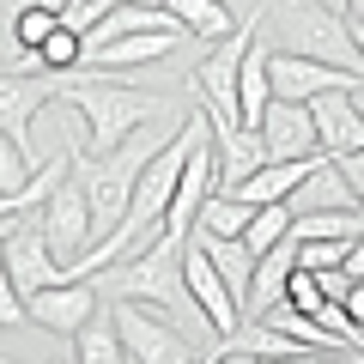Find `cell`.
Listing matches in <instances>:
<instances>
[{"label":"cell","instance_id":"cell-1","mask_svg":"<svg viewBox=\"0 0 364 364\" xmlns=\"http://www.w3.org/2000/svg\"><path fill=\"white\" fill-rule=\"evenodd\" d=\"M182 249L188 243H170V237H158V243H146L140 255H128L122 267H104L97 273V286H104V298H134V304H152V310H164L176 328H188L200 316L195 291H188V267H182ZM207 322V316H200ZM213 334V328H207Z\"/></svg>","mask_w":364,"mask_h":364},{"label":"cell","instance_id":"cell-2","mask_svg":"<svg viewBox=\"0 0 364 364\" xmlns=\"http://www.w3.org/2000/svg\"><path fill=\"white\" fill-rule=\"evenodd\" d=\"M267 18H273V49L316 55V61L364 73L358 37H352V13H340L328 0H267Z\"/></svg>","mask_w":364,"mask_h":364},{"label":"cell","instance_id":"cell-3","mask_svg":"<svg viewBox=\"0 0 364 364\" xmlns=\"http://www.w3.org/2000/svg\"><path fill=\"white\" fill-rule=\"evenodd\" d=\"M67 97H73L79 109H85L91 122V158L116 152L128 134H140L146 122L164 116V104H158L152 91H134V85H109V79H73V85H61Z\"/></svg>","mask_w":364,"mask_h":364},{"label":"cell","instance_id":"cell-4","mask_svg":"<svg viewBox=\"0 0 364 364\" xmlns=\"http://www.w3.org/2000/svg\"><path fill=\"white\" fill-rule=\"evenodd\" d=\"M261 25H267V0L255 6V18H243V25H237L231 37H225L219 49L195 67V97H200V109H207V116L243 122V61H249V49H255Z\"/></svg>","mask_w":364,"mask_h":364},{"label":"cell","instance_id":"cell-5","mask_svg":"<svg viewBox=\"0 0 364 364\" xmlns=\"http://www.w3.org/2000/svg\"><path fill=\"white\" fill-rule=\"evenodd\" d=\"M116 304V328H122V340H128V358L134 364H195L200 352H195V340L182 334L176 322H158L146 304H134V298H109Z\"/></svg>","mask_w":364,"mask_h":364},{"label":"cell","instance_id":"cell-6","mask_svg":"<svg viewBox=\"0 0 364 364\" xmlns=\"http://www.w3.org/2000/svg\"><path fill=\"white\" fill-rule=\"evenodd\" d=\"M182 267H188V291H195V304H200V316H207V328H213V340H231L237 328L249 322V310H243V298H237V286L225 279L219 267H213V255L188 237V249H182Z\"/></svg>","mask_w":364,"mask_h":364},{"label":"cell","instance_id":"cell-7","mask_svg":"<svg viewBox=\"0 0 364 364\" xmlns=\"http://www.w3.org/2000/svg\"><path fill=\"white\" fill-rule=\"evenodd\" d=\"M43 231H49L55 255H61L67 267L97 249V213H91V195H85V182H79V176H67L61 188L49 195V207H43Z\"/></svg>","mask_w":364,"mask_h":364},{"label":"cell","instance_id":"cell-8","mask_svg":"<svg viewBox=\"0 0 364 364\" xmlns=\"http://www.w3.org/2000/svg\"><path fill=\"white\" fill-rule=\"evenodd\" d=\"M97 279H55V286L31 291V322L43 334H61V340H79V328L97 316Z\"/></svg>","mask_w":364,"mask_h":364},{"label":"cell","instance_id":"cell-9","mask_svg":"<svg viewBox=\"0 0 364 364\" xmlns=\"http://www.w3.org/2000/svg\"><path fill=\"white\" fill-rule=\"evenodd\" d=\"M55 243H49V231H43V213H31V225L25 231H6V279H13L18 291H43V286H55V279H67V267H55Z\"/></svg>","mask_w":364,"mask_h":364},{"label":"cell","instance_id":"cell-10","mask_svg":"<svg viewBox=\"0 0 364 364\" xmlns=\"http://www.w3.org/2000/svg\"><path fill=\"white\" fill-rule=\"evenodd\" d=\"M261 134H267V164H273V158H310V152H322L316 104H291V97H273L267 116H261Z\"/></svg>","mask_w":364,"mask_h":364},{"label":"cell","instance_id":"cell-11","mask_svg":"<svg viewBox=\"0 0 364 364\" xmlns=\"http://www.w3.org/2000/svg\"><path fill=\"white\" fill-rule=\"evenodd\" d=\"M291 207L298 213H364V200H358V188H352L346 164H340L334 152H316V164H310V176H304V188L291 195Z\"/></svg>","mask_w":364,"mask_h":364},{"label":"cell","instance_id":"cell-12","mask_svg":"<svg viewBox=\"0 0 364 364\" xmlns=\"http://www.w3.org/2000/svg\"><path fill=\"white\" fill-rule=\"evenodd\" d=\"M213 122V146H219V188H237L243 176H255L267 164V134L261 128H243L231 116H207Z\"/></svg>","mask_w":364,"mask_h":364},{"label":"cell","instance_id":"cell-13","mask_svg":"<svg viewBox=\"0 0 364 364\" xmlns=\"http://www.w3.org/2000/svg\"><path fill=\"white\" fill-rule=\"evenodd\" d=\"M316 128H322V152H334V158L364 152V109H358V91H322V97H316Z\"/></svg>","mask_w":364,"mask_h":364},{"label":"cell","instance_id":"cell-14","mask_svg":"<svg viewBox=\"0 0 364 364\" xmlns=\"http://www.w3.org/2000/svg\"><path fill=\"white\" fill-rule=\"evenodd\" d=\"M182 37H188V31H134V37H116V43H104V49H85V67H97V73L152 67V61H164Z\"/></svg>","mask_w":364,"mask_h":364},{"label":"cell","instance_id":"cell-15","mask_svg":"<svg viewBox=\"0 0 364 364\" xmlns=\"http://www.w3.org/2000/svg\"><path fill=\"white\" fill-rule=\"evenodd\" d=\"M316 152L310 158H273V164H261L255 176H243L237 188H225V195H243L249 207H267V200H291L304 188V176H310Z\"/></svg>","mask_w":364,"mask_h":364},{"label":"cell","instance_id":"cell-16","mask_svg":"<svg viewBox=\"0 0 364 364\" xmlns=\"http://www.w3.org/2000/svg\"><path fill=\"white\" fill-rule=\"evenodd\" d=\"M291 273H298V237H286L279 249H267V255L255 261V286H249V316H261L267 304L286 298Z\"/></svg>","mask_w":364,"mask_h":364},{"label":"cell","instance_id":"cell-17","mask_svg":"<svg viewBox=\"0 0 364 364\" xmlns=\"http://www.w3.org/2000/svg\"><path fill=\"white\" fill-rule=\"evenodd\" d=\"M164 6L182 18V25H188V37H207V43H225L237 25H243L225 0H164Z\"/></svg>","mask_w":364,"mask_h":364},{"label":"cell","instance_id":"cell-18","mask_svg":"<svg viewBox=\"0 0 364 364\" xmlns=\"http://www.w3.org/2000/svg\"><path fill=\"white\" fill-rule=\"evenodd\" d=\"M73 364H134L128 358V340H122V328H116V316H91V322L79 328Z\"/></svg>","mask_w":364,"mask_h":364},{"label":"cell","instance_id":"cell-19","mask_svg":"<svg viewBox=\"0 0 364 364\" xmlns=\"http://www.w3.org/2000/svg\"><path fill=\"white\" fill-rule=\"evenodd\" d=\"M291 231H298V207H291V200H267V207H255V219H249L243 243L255 249V255H267V249H279Z\"/></svg>","mask_w":364,"mask_h":364},{"label":"cell","instance_id":"cell-20","mask_svg":"<svg viewBox=\"0 0 364 364\" xmlns=\"http://www.w3.org/2000/svg\"><path fill=\"white\" fill-rule=\"evenodd\" d=\"M249 219H255V207H249L243 195H225V188H213L195 225H200V231H219V237H243V231H249Z\"/></svg>","mask_w":364,"mask_h":364},{"label":"cell","instance_id":"cell-21","mask_svg":"<svg viewBox=\"0 0 364 364\" xmlns=\"http://www.w3.org/2000/svg\"><path fill=\"white\" fill-rule=\"evenodd\" d=\"M55 31H61V6H13V31L6 37L25 43V49H43Z\"/></svg>","mask_w":364,"mask_h":364},{"label":"cell","instance_id":"cell-22","mask_svg":"<svg viewBox=\"0 0 364 364\" xmlns=\"http://www.w3.org/2000/svg\"><path fill=\"white\" fill-rule=\"evenodd\" d=\"M352 243H358V237H310V243H298V267H310V273H322V267H346Z\"/></svg>","mask_w":364,"mask_h":364},{"label":"cell","instance_id":"cell-23","mask_svg":"<svg viewBox=\"0 0 364 364\" xmlns=\"http://www.w3.org/2000/svg\"><path fill=\"white\" fill-rule=\"evenodd\" d=\"M116 6H122V0H67V6H61V25L85 37V31H91V25H104Z\"/></svg>","mask_w":364,"mask_h":364},{"label":"cell","instance_id":"cell-24","mask_svg":"<svg viewBox=\"0 0 364 364\" xmlns=\"http://www.w3.org/2000/svg\"><path fill=\"white\" fill-rule=\"evenodd\" d=\"M346 164V176H352V188H358V200H364V152H352V158H340Z\"/></svg>","mask_w":364,"mask_h":364},{"label":"cell","instance_id":"cell-25","mask_svg":"<svg viewBox=\"0 0 364 364\" xmlns=\"http://www.w3.org/2000/svg\"><path fill=\"white\" fill-rule=\"evenodd\" d=\"M346 310H352V322H358V328H364V279H358V286H352V291H346Z\"/></svg>","mask_w":364,"mask_h":364},{"label":"cell","instance_id":"cell-26","mask_svg":"<svg viewBox=\"0 0 364 364\" xmlns=\"http://www.w3.org/2000/svg\"><path fill=\"white\" fill-rule=\"evenodd\" d=\"M346 273H352V279H364V237L352 243V255H346Z\"/></svg>","mask_w":364,"mask_h":364},{"label":"cell","instance_id":"cell-27","mask_svg":"<svg viewBox=\"0 0 364 364\" xmlns=\"http://www.w3.org/2000/svg\"><path fill=\"white\" fill-rule=\"evenodd\" d=\"M346 13H352V18H358V25H364V0H346Z\"/></svg>","mask_w":364,"mask_h":364},{"label":"cell","instance_id":"cell-28","mask_svg":"<svg viewBox=\"0 0 364 364\" xmlns=\"http://www.w3.org/2000/svg\"><path fill=\"white\" fill-rule=\"evenodd\" d=\"M352 37H358V55H364V25H358V18H352Z\"/></svg>","mask_w":364,"mask_h":364},{"label":"cell","instance_id":"cell-29","mask_svg":"<svg viewBox=\"0 0 364 364\" xmlns=\"http://www.w3.org/2000/svg\"><path fill=\"white\" fill-rule=\"evenodd\" d=\"M328 6H340V13H346V0H328Z\"/></svg>","mask_w":364,"mask_h":364},{"label":"cell","instance_id":"cell-30","mask_svg":"<svg viewBox=\"0 0 364 364\" xmlns=\"http://www.w3.org/2000/svg\"><path fill=\"white\" fill-rule=\"evenodd\" d=\"M358 109H364V85H358Z\"/></svg>","mask_w":364,"mask_h":364},{"label":"cell","instance_id":"cell-31","mask_svg":"<svg viewBox=\"0 0 364 364\" xmlns=\"http://www.w3.org/2000/svg\"><path fill=\"white\" fill-rule=\"evenodd\" d=\"M49 364H67V358H49Z\"/></svg>","mask_w":364,"mask_h":364}]
</instances>
